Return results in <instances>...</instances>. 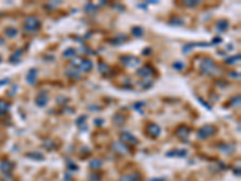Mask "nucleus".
<instances>
[{
	"mask_svg": "<svg viewBox=\"0 0 241 181\" xmlns=\"http://www.w3.org/2000/svg\"><path fill=\"white\" fill-rule=\"evenodd\" d=\"M200 69L206 75H215L217 74V67L213 60L211 59H204L200 64Z\"/></svg>",
	"mask_w": 241,
	"mask_h": 181,
	"instance_id": "1",
	"label": "nucleus"
},
{
	"mask_svg": "<svg viewBox=\"0 0 241 181\" xmlns=\"http://www.w3.org/2000/svg\"><path fill=\"white\" fill-rule=\"evenodd\" d=\"M40 21L37 19L36 17H33V16H30V17H27L25 21H24V29L27 31H37L40 28Z\"/></svg>",
	"mask_w": 241,
	"mask_h": 181,
	"instance_id": "2",
	"label": "nucleus"
},
{
	"mask_svg": "<svg viewBox=\"0 0 241 181\" xmlns=\"http://www.w3.org/2000/svg\"><path fill=\"white\" fill-rule=\"evenodd\" d=\"M215 132H216V128L213 127V126H204V127H201L198 130V138L204 140L206 138H209V136H211Z\"/></svg>",
	"mask_w": 241,
	"mask_h": 181,
	"instance_id": "3",
	"label": "nucleus"
},
{
	"mask_svg": "<svg viewBox=\"0 0 241 181\" xmlns=\"http://www.w3.org/2000/svg\"><path fill=\"white\" fill-rule=\"evenodd\" d=\"M120 62L124 65H127V67H136L140 63V60L134 56H122L120 57Z\"/></svg>",
	"mask_w": 241,
	"mask_h": 181,
	"instance_id": "4",
	"label": "nucleus"
},
{
	"mask_svg": "<svg viewBox=\"0 0 241 181\" xmlns=\"http://www.w3.org/2000/svg\"><path fill=\"white\" fill-rule=\"evenodd\" d=\"M120 140L127 142V144H130V145H136L139 142V140L136 139L134 135H131L130 133H123L120 135Z\"/></svg>",
	"mask_w": 241,
	"mask_h": 181,
	"instance_id": "5",
	"label": "nucleus"
},
{
	"mask_svg": "<svg viewBox=\"0 0 241 181\" xmlns=\"http://www.w3.org/2000/svg\"><path fill=\"white\" fill-rule=\"evenodd\" d=\"M136 74L139 76H144V77H150L151 75L154 74V70H153V68L150 67V65H146V67H142L141 69H139Z\"/></svg>",
	"mask_w": 241,
	"mask_h": 181,
	"instance_id": "6",
	"label": "nucleus"
},
{
	"mask_svg": "<svg viewBox=\"0 0 241 181\" xmlns=\"http://www.w3.org/2000/svg\"><path fill=\"white\" fill-rule=\"evenodd\" d=\"M147 132H148V134L152 135L153 138H157V136L160 134V127L156 123H151V124H148V127H147Z\"/></svg>",
	"mask_w": 241,
	"mask_h": 181,
	"instance_id": "7",
	"label": "nucleus"
},
{
	"mask_svg": "<svg viewBox=\"0 0 241 181\" xmlns=\"http://www.w3.org/2000/svg\"><path fill=\"white\" fill-rule=\"evenodd\" d=\"M47 103H48V98H47V96L45 94V93H40V94L36 97V99H35V104L37 106H40V108L46 106Z\"/></svg>",
	"mask_w": 241,
	"mask_h": 181,
	"instance_id": "8",
	"label": "nucleus"
},
{
	"mask_svg": "<svg viewBox=\"0 0 241 181\" xmlns=\"http://www.w3.org/2000/svg\"><path fill=\"white\" fill-rule=\"evenodd\" d=\"M112 149L116 150L118 153H120V155H125V153L129 152V147L127 145H124V144H120V142H115Z\"/></svg>",
	"mask_w": 241,
	"mask_h": 181,
	"instance_id": "9",
	"label": "nucleus"
},
{
	"mask_svg": "<svg viewBox=\"0 0 241 181\" xmlns=\"http://www.w3.org/2000/svg\"><path fill=\"white\" fill-rule=\"evenodd\" d=\"M93 68V63L89 59H82L80 62V70L82 71H89Z\"/></svg>",
	"mask_w": 241,
	"mask_h": 181,
	"instance_id": "10",
	"label": "nucleus"
},
{
	"mask_svg": "<svg viewBox=\"0 0 241 181\" xmlns=\"http://www.w3.org/2000/svg\"><path fill=\"white\" fill-rule=\"evenodd\" d=\"M36 74H37L36 69H30L29 70L28 75H27V82H28L29 85H34L35 83V81H36Z\"/></svg>",
	"mask_w": 241,
	"mask_h": 181,
	"instance_id": "11",
	"label": "nucleus"
},
{
	"mask_svg": "<svg viewBox=\"0 0 241 181\" xmlns=\"http://www.w3.org/2000/svg\"><path fill=\"white\" fill-rule=\"evenodd\" d=\"M139 179H140L139 174H127V175H123L122 178H119L118 181H138Z\"/></svg>",
	"mask_w": 241,
	"mask_h": 181,
	"instance_id": "12",
	"label": "nucleus"
},
{
	"mask_svg": "<svg viewBox=\"0 0 241 181\" xmlns=\"http://www.w3.org/2000/svg\"><path fill=\"white\" fill-rule=\"evenodd\" d=\"M228 27H229V23H228V22L224 21V19H222V21H218V22H217L216 29H217L218 31L223 33V31H226V30L228 29Z\"/></svg>",
	"mask_w": 241,
	"mask_h": 181,
	"instance_id": "13",
	"label": "nucleus"
},
{
	"mask_svg": "<svg viewBox=\"0 0 241 181\" xmlns=\"http://www.w3.org/2000/svg\"><path fill=\"white\" fill-rule=\"evenodd\" d=\"M186 155H187V151H186V150H174V151L168 152V156H169V157H172V156L184 157Z\"/></svg>",
	"mask_w": 241,
	"mask_h": 181,
	"instance_id": "14",
	"label": "nucleus"
},
{
	"mask_svg": "<svg viewBox=\"0 0 241 181\" xmlns=\"http://www.w3.org/2000/svg\"><path fill=\"white\" fill-rule=\"evenodd\" d=\"M176 134L180 136V138H186V136L189 135V129L187 127H180L176 132Z\"/></svg>",
	"mask_w": 241,
	"mask_h": 181,
	"instance_id": "15",
	"label": "nucleus"
},
{
	"mask_svg": "<svg viewBox=\"0 0 241 181\" xmlns=\"http://www.w3.org/2000/svg\"><path fill=\"white\" fill-rule=\"evenodd\" d=\"M28 156L29 158H33V160H35V161H42L43 160V155L40 152H31V153H28Z\"/></svg>",
	"mask_w": 241,
	"mask_h": 181,
	"instance_id": "16",
	"label": "nucleus"
},
{
	"mask_svg": "<svg viewBox=\"0 0 241 181\" xmlns=\"http://www.w3.org/2000/svg\"><path fill=\"white\" fill-rule=\"evenodd\" d=\"M101 161L100 160H93V161H91L89 162V167L92 168V169H99V168H101Z\"/></svg>",
	"mask_w": 241,
	"mask_h": 181,
	"instance_id": "17",
	"label": "nucleus"
},
{
	"mask_svg": "<svg viewBox=\"0 0 241 181\" xmlns=\"http://www.w3.org/2000/svg\"><path fill=\"white\" fill-rule=\"evenodd\" d=\"M74 56H76V50H74V48H68V50H65L63 52V57H65V58L74 57Z\"/></svg>",
	"mask_w": 241,
	"mask_h": 181,
	"instance_id": "18",
	"label": "nucleus"
},
{
	"mask_svg": "<svg viewBox=\"0 0 241 181\" xmlns=\"http://www.w3.org/2000/svg\"><path fill=\"white\" fill-rule=\"evenodd\" d=\"M125 121V118H124V116H122V115H115V117H113V122L116 123V124H118V126H120L123 122Z\"/></svg>",
	"mask_w": 241,
	"mask_h": 181,
	"instance_id": "19",
	"label": "nucleus"
},
{
	"mask_svg": "<svg viewBox=\"0 0 241 181\" xmlns=\"http://www.w3.org/2000/svg\"><path fill=\"white\" fill-rule=\"evenodd\" d=\"M131 34L139 37V36H141L142 34H144V30H142V28H140V27H134V28L131 29Z\"/></svg>",
	"mask_w": 241,
	"mask_h": 181,
	"instance_id": "20",
	"label": "nucleus"
},
{
	"mask_svg": "<svg viewBox=\"0 0 241 181\" xmlns=\"http://www.w3.org/2000/svg\"><path fill=\"white\" fill-rule=\"evenodd\" d=\"M99 71L103 74H105L106 71H109V65L105 63H99Z\"/></svg>",
	"mask_w": 241,
	"mask_h": 181,
	"instance_id": "21",
	"label": "nucleus"
},
{
	"mask_svg": "<svg viewBox=\"0 0 241 181\" xmlns=\"http://www.w3.org/2000/svg\"><path fill=\"white\" fill-rule=\"evenodd\" d=\"M239 59H240V56L238 54V56H235V57H232V58L226 59V63H227V64H234V63H236Z\"/></svg>",
	"mask_w": 241,
	"mask_h": 181,
	"instance_id": "22",
	"label": "nucleus"
},
{
	"mask_svg": "<svg viewBox=\"0 0 241 181\" xmlns=\"http://www.w3.org/2000/svg\"><path fill=\"white\" fill-rule=\"evenodd\" d=\"M172 67L176 69V70H182L183 69V67H184V64L182 63V62H176V63H174V65Z\"/></svg>",
	"mask_w": 241,
	"mask_h": 181,
	"instance_id": "23",
	"label": "nucleus"
},
{
	"mask_svg": "<svg viewBox=\"0 0 241 181\" xmlns=\"http://www.w3.org/2000/svg\"><path fill=\"white\" fill-rule=\"evenodd\" d=\"M183 4L186 6H195V5L199 4V1H196V0H189V1H184Z\"/></svg>",
	"mask_w": 241,
	"mask_h": 181,
	"instance_id": "24",
	"label": "nucleus"
},
{
	"mask_svg": "<svg viewBox=\"0 0 241 181\" xmlns=\"http://www.w3.org/2000/svg\"><path fill=\"white\" fill-rule=\"evenodd\" d=\"M70 77H79V71H76L74 68L71 69V73H67Z\"/></svg>",
	"mask_w": 241,
	"mask_h": 181,
	"instance_id": "25",
	"label": "nucleus"
},
{
	"mask_svg": "<svg viewBox=\"0 0 241 181\" xmlns=\"http://www.w3.org/2000/svg\"><path fill=\"white\" fill-rule=\"evenodd\" d=\"M6 34L9 36H15L16 34H17V30H16V29H7L6 30Z\"/></svg>",
	"mask_w": 241,
	"mask_h": 181,
	"instance_id": "26",
	"label": "nucleus"
},
{
	"mask_svg": "<svg viewBox=\"0 0 241 181\" xmlns=\"http://www.w3.org/2000/svg\"><path fill=\"white\" fill-rule=\"evenodd\" d=\"M85 121H86V116H81V117H80L77 121H76V123H77V124H80L81 122H85Z\"/></svg>",
	"mask_w": 241,
	"mask_h": 181,
	"instance_id": "27",
	"label": "nucleus"
},
{
	"mask_svg": "<svg viewBox=\"0 0 241 181\" xmlns=\"http://www.w3.org/2000/svg\"><path fill=\"white\" fill-rule=\"evenodd\" d=\"M100 179V175H98V176H91L89 178V180H92V181H98Z\"/></svg>",
	"mask_w": 241,
	"mask_h": 181,
	"instance_id": "28",
	"label": "nucleus"
},
{
	"mask_svg": "<svg viewBox=\"0 0 241 181\" xmlns=\"http://www.w3.org/2000/svg\"><path fill=\"white\" fill-rule=\"evenodd\" d=\"M216 42H217V43L221 42V39H220V37H216V39H213V43H216Z\"/></svg>",
	"mask_w": 241,
	"mask_h": 181,
	"instance_id": "29",
	"label": "nucleus"
}]
</instances>
